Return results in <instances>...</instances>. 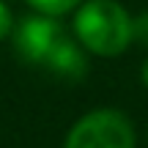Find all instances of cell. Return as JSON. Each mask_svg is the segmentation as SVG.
I'll use <instances>...</instances> for the list:
<instances>
[{
    "mask_svg": "<svg viewBox=\"0 0 148 148\" xmlns=\"http://www.w3.org/2000/svg\"><path fill=\"white\" fill-rule=\"evenodd\" d=\"M63 148H134V126L118 110H93L69 129Z\"/></svg>",
    "mask_w": 148,
    "mask_h": 148,
    "instance_id": "obj_2",
    "label": "cell"
},
{
    "mask_svg": "<svg viewBox=\"0 0 148 148\" xmlns=\"http://www.w3.org/2000/svg\"><path fill=\"white\" fill-rule=\"evenodd\" d=\"M140 74H143V82L148 85V58H145V63H143V71H140Z\"/></svg>",
    "mask_w": 148,
    "mask_h": 148,
    "instance_id": "obj_8",
    "label": "cell"
},
{
    "mask_svg": "<svg viewBox=\"0 0 148 148\" xmlns=\"http://www.w3.org/2000/svg\"><path fill=\"white\" fill-rule=\"evenodd\" d=\"M47 69L52 71L55 77H60V79H71V82H77V79H82L88 63H85L82 49H79L71 38H66V41L58 47V52L52 55V60L47 63Z\"/></svg>",
    "mask_w": 148,
    "mask_h": 148,
    "instance_id": "obj_4",
    "label": "cell"
},
{
    "mask_svg": "<svg viewBox=\"0 0 148 148\" xmlns=\"http://www.w3.org/2000/svg\"><path fill=\"white\" fill-rule=\"evenodd\" d=\"M132 36L148 47V11H143L137 19H132Z\"/></svg>",
    "mask_w": 148,
    "mask_h": 148,
    "instance_id": "obj_6",
    "label": "cell"
},
{
    "mask_svg": "<svg viewBox=\"0 0 148 148\" xmlns=\"http://www.w3.org/2000/svg\"><path fill=\"white\" fill-rule=\"evenodd\" d=\"M11 33H14V19H11V11L5 8V3L0 0V41Z\"/></svg>",
    "mask_w": 148,
    "mask_h": 148,
    "instance_id": "obj_7",
    "label": "cell"
},
{
    "mask_svg": "<svg viewBox=\"0 0 148 148\" xmlns=\"http://www.w3.org/2000/svg\"><path fill=\"white\" fill-rule=\"evenodd\" d=\"M74 30L85 49L101 58H115L132 44V16L115 0H85L77 8Z\"/></svg>",
    "mask_w": 148,
    "mask_h": 148,
    "instance_id": "obj_1",
    "label": "cell"
},
{
    "mask_svg": "<svg viewBox=\"0 0 148 148\" xmlns=\"http://www.w3.org/2000/svg\"><path fill=\"white\" fill-rule=\"evenodd\" d=\"M11 36H14V52L22 60H27L33 66H44V69L52 60V55L58 52V47L69 38L60 27V22L47 14L22 19Z\"/></svg>",
    "mask_w": 148,
    "mask_h": 148,
    "instance_id": "obj_3",
    "label": "cell"
},
{
    "mask_svg": "<svg viewBox=\"0 0 148 148\" xmlns=\"http://www.w3.org/2000/svg\"><path fill=\"white\" fill-rule=\"evenodd\" d=\"M27 3L47 16H60V14H69L71 8H79L82 0H27Z\"/></svg>",
    "mask_w": 148,
    "mask_h": 148,
    "instance_id": "obj_5",
    "label": "cell"
}]
</instances>
